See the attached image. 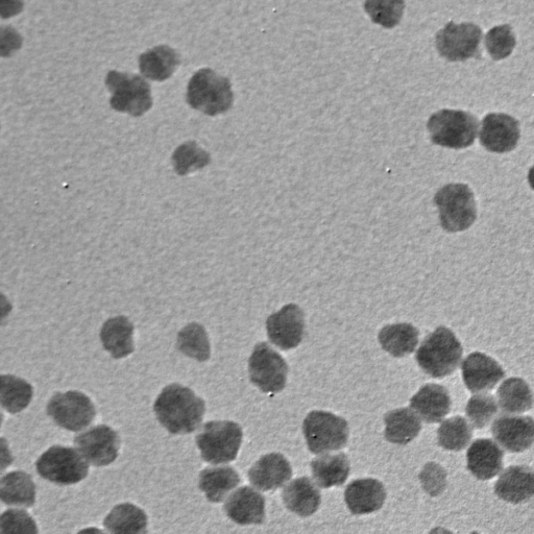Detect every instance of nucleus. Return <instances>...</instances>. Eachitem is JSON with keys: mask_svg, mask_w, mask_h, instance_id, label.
Returning a JSON list of instances; mask_svg holds the SVG:
<instances>
[{"mask_svg": "<svg viewBox=\"0 0 534 534\" xmlns=\"http://www.w3.org/2000/svg\"><path fill=\"white\" fill-rule=\"evenodd\" d=\"M13 461L14 457L7 440L0 438V472L9 468L13 464Z\"/></svg>", "mask_w": 534, "mask_h": 534, "instance_id": "obj_44", "label": "nucleus"}, {"mask_svg": "<svg viewBox=\"0 0 534 534\" xmlns=\"http://www.w3.org/2000/svg\"><path fill=\"white\" fill-rule=\"evenodd\" d=\"M241 479L231 467L205 469L200 475V489L212 503L222 502L237 487Z\"/></svg>", "mask_w": 534, "mask_h": 534, "instance_id": "obj_32", "label": "nucleus"}, {"mask_svg": "<svg viewBox=\"0 0 534 534\" xmlns=\"http://www.w3.org/2000/svg\"><path fill=\"white\" fill-rule=\"evenodd\" d=\"M33 399V387L26 380L0 375V405L15 415L26 409Z\"/></svg>", "mask_w": 534, "mask_h": 534, "instance_id": "obj_34", "label": "nucleus"}, {"mask_svg": "<svg viewBox=\"0 0 534 534\" xmlns=\"http://www.w3.org/2000/svg\"><path fill=\"white\" fill-rule=\"evenodd\" d=\"M106 85L112 93L111 107L118 112L140 117L153 106L151 86L139 76L110 71Z\"/></svg>", "mask_w": 534, "mask_h": 534, "instance_id": "obj_8", "label": "nucleus"}, {"mask_svg": "<svg viewBox=\"0 0 534 534\" xmlns=\"http://www.w3.org/2000/svg\"><path fill=\"white\" fill-rule=\"evenodd\" d=\"M463 352L456 335L447 327H439L424 339L416 360L430 377L444 378L457 370Z\"/></svg>", "mask_w": 534, "mask_h": 534, "instance_id": "obj_2", "label": "nucleus"}, {"mask_svg": "<svg viewBox=\"0 0 534 534\" xmlns=\"http://www.w3.org/2000/svg\"><path fill=\"white\" fill-rule=\"evenodd\" d=\"M434 204L439 208L441 226L447 232L466 231L476 221L474 193L466 184L444 186L435 194Z\"/></svg>", "mask_w": 534, "mask_h": 534, "instance_id": "obj_5", "label": "nucleus"}, {"mask_svg": "<svg viewBox=\"0 0 534 534\" xmlns=\"http://www.w3.org/2000/svg\"><path fill=\"white\" fill-rule=\"evenodd\" d=\"M473 438V430L463 417H453L442 423L438 430L439 445L449 451H461L468 447Z\"/></svg>", "mask_w": 534, "mask_h": 534, "instance_id": "obj_35", "label": "nucleus"}, {"mask_svg": "<svg viewBox=\"0 0 534 534\" xmlns=\"http://www.w3.org/2000/svg\"><path fill=\"white\" fill-rule=\"evenodd\" d=\"M451 397L447 390L439 384H426L410 400L411 409L428 424L440 423L451 410Z\"/></svg>", "mask_w": 534, "mask_h": 534, "instance_id": "obj_19", "label": "nucleus"}, {"mask_svg": "<svg viewBox=\"0 0 534 534\" xmlns=\"http://www.w3.org/2000/svg\"><path fill=\"white\" fill-rule=\"evenodd\" d=\"M385 439L395 445H407L418 438L422 430L420 418L414 410L399 408L387 412L384 417Z\"/></svg>", "mask_w": 534, "mask_h": 534, "instance_id": "obj_26", "label": "nucleus"}, {"mask_svg": "<svg viewBox=\"0 0 534 534\" xmlns=\"http://www.w3.org/2000/svg\"><path fill=\"white\" fill-rule=\"evenodd\" d=\"M186 100L193 109L216 116L231 109L234 95L229 79L212 69L203 68L191 78Z\"/></svg>", "mask_w": 534, "mask_h": 534, "instance_id": "obj_3", "label": "nucleus"}, {"mask_svg": "<svg viewBox=\"0 0 534 534\" xmlns=\"http://www.w3.org/2000/svg\"><path fill=\"white\" fill-rule=\"evenodd\" d=\"M78 534H106V533L102 531L101 529L87 528V529L80 531Z\"/></svg>", "mask_w": 534, "mask_h": 534, "instance_id": "obj_46", "label": "nucleus"}, {"mask_svg": "<svg viewBox=\"0 0 534 534\" xmlns=\"http://www.w3.org/2000/svg\"><path fill=\"white\" fill-rule=\"evenodd\" d=\"M266 329L275 346L284 351L295 349L301 344L305 332L304 312L296 304L286 305L271 315Z\"/></svg>", "mask_w": 534, "mask_h": 534, "instance_id": "obj_14", "label": "nucleus"}, {"mask_svg": "<svg viewBox=\"0 0 534 534\" xmlns=\"http://www.w3.org/2000/svg\"><path fill=\"white\" fill-rule=\"evenodd\" d=\"M498 404L506 414H522L532 407V392L522 378L505 380L497 392Z\"/></svg>", "mask_w": 534, "mask_h": 534, "instance_id": "obj_33", "label": "nucleus"}, {"mask_svg": "<svg viewBox=\"0 0 534 534\" xmlns=\"http://www.w3.org/2000/svg\"><path fill=\"white\" fill-rule=\"evenodd\" d=\"M242 443L241 427L231 421L205 424L197 436V445L206 463L220 465L235 460Z\"/></svg>", "mask_w": 534, "mask_h": 534, "instance_id": "obj_7", "label": "nucleus"}, {"mask_svg": "<svg viewBox=\"0 0 534 534\" xmlns=\"http://www.w3.org/2000/svg\"><path fill=\"white\" fill-rule=\"evenodd\" d=\"M104 525L111 534H148L147 515L130 503L115 506Z\"/></svg>", "mask_w": 534, "mask_h": 534, "instance_id": "obj_30", "label": "nucleus"}, {"mask_svg": "<svg viewBox=\"0 0 534 534\" xmlns=\"http://www.w3.org/2000/svg\"><path fill=\"white\" fill-rule=\"evenodd\" d=\"M497 412L496 399L487 394L472 397L466 406V415L476 429L487 427L496 417Z\"/></svg>", "mask_w": 534, "mask_h": 534, "instance_id": "obj_39", "label": "nucleus"}, {"mask_svg": "<svg viewBox=\"0 0 534 534\" xmlns=\"http://www.w3.org/2000/svg\"><path fill=\"white\" fill-rule=\"evenodd\" d=\"M470 534H480V533H478V532H472V533H470Z\"/></svg>", "mask_w": 534, "mask_h": 534, "instance_id": "obj_49", "label": "nucleus"}, {"mask_svg": "<svg viewBox=\"0 0 534 534\" xmlns=\"http://www.w3.org/2000/svg\"><path fill=\"white\" fill-rule=\"evenodd\" d=\"M134 326L126 317L107 321L101 331L104 348L115 359L125 358L134 352Z\"/></svg>", "mask_w": 534, "mask_h": 534, "instance_id": "obj_28", "label": "nucleus"}, {"mask_svg": "<svg viewBox=\"0 0 534 534\" xmlns=\"http://www.w3.org/2000/svg\"><path fill=\"white\" fill-rule=\"evenodd\" d=\"M521 131L518 120L502 113H492L482 120L480 142L492 153H508L516 149Z\"/></svg>", "mask_w": 534, "mask_h": 534, "instance_id": "obj_15", "label": "nucleus"}, {"mask_svg": "<svg viewBox=\"0 0 534 534\" xmlns=\"http://www.w3.org/2000/svg\"><path fill=\"white\" fill-rule=\"evenodd\" d=\"M178 348L186 356L204 362L210 357L207 333L199 324H190L178 335Z\"/></svg>", "mask_w": 534, "mask_h": 534, "instance_id": "obj_36", "label": "nucleus"}, {"mask_svg": "<svg viewBox=\"0 0 534 534\" xmlns=\"http://www.w3.org/2000/svg\"><path fill=\"white\" fill-rule=\"evenodd\" d=\"M210 162V155L194 141L183 143L173 155V164L179 176H186L192 172L200 171Z\"/></svg>", "mask_w": 534, "mask_h": 534, "instance_id": "obj_37", "label": "nucleus"}, {"mask_svg": "<svg viewBox=\"0 0 534 534\" xmlns=\"http://www.w3.org/2000/svg\"><path fill=\"white\" fill-rule=\"evenodd\" d=\"M154 410L160 424L172 434H188L201 425L206 404L190 388L168 385L155 402Z\"/></svg>", "mask_w": 534, "mask_h": 534, "instance_id": "obj_1", "label": "nucleus"}, {"mask_svg": "<svg viewBox=\"0 0 534 534\" xmlns=\"http://www.w3.org/2000/svg\"><path fill=\"white\" fill-rule=\"evenodd\" d=\"M3 420H4L3 414L2 412H0V427H2Z\"/></svg>", "mask_w": 534, "mask_h": 534, "instance_id": "obj_48", "label": "nucleus"}, {"mask_svg": "<svg viewBox=\"0 0 534 534\" xmlns=\"http://www.w3.org/2000/svg\"><path fill=\"white\" fill-rule=\"evenodd\" d=\"M293 476L289 461L280 453L261 457L249 472L251 483L260 491H274Z\"/></svg>", "mask_w": 534, "mask_h": 534, "instance_id": "obj_20", "label": "nucleus"}, {"mask_svg": "<svg viewBox=\"0 0 534 534\" xmlns=\"http://www.w3.org/2000/svg\"><path fill=\"white\" fill-rule=\"evenodd\" d=\"M503 458V450L495 442L477 440L467 452L468 470L479 480H490L502 471Z\"/></svg>", "mask_w": 534, "mask_h": 534, "instance_id": "obj_23", "label": "nucleus"}, {"mask_svg": "<svg viewBox=\"0 0 534 534\" xmlns=\"http://www.w3.org/2000/svg\"><path fill=\"white\" fill-rule=\"evenodd\" d=\"M478 119L465 111L441 110L428 120L431 141L441 147L459 150L471 147L478 134Z\"/></svg>", "mask_w": 534, "mask_h": 534, "instance_id": "obj_4", "label": "nucleus"}, {"mask_svg": "<svg viewBox=\"0 0 534 534\" xmlns=\"http://www.w3.org/2000/svg\"><path fill=\"white\" fill-rule=\"evenodd\" d=\"M496 495L505 502L520 504L529 501L534 494V473L525 466L507 468L495 485Z\"/></svg>", "mask_w": 534, "mask_h": 534, "instance_id": "obj_22", "label": "nucleus"}, {"mask_svg": "<svg viewBox=\"0 0 534 534\" xmlns=\"http://www.w3.org/2000/svg\"><path fill=\"white\" fill-rule=\"evenodd\" d=\"M307 447L313 454H323L345 448L349 441L348 422L332 412L311 411L303 424Z\"/></svg>", "mask_w": 534, "mask_h": 534, "instance_id": "obj_6", "label": "nucleus"}, {"mask_svg": "<svg viewBox=\"0 0 534 534\" xmlns=\"http://www.w3.org/2000/svg\"><path fill=\"white\" fill-rule=\"evenodd\" d=\"M0 534H39L34 519L21 509H9L0 516Z\"/></svg>", "mask_w": 534, "mask_h": 534, "instance_id": "obj_41", "label": "nucleus"}, {"mask_svg": "<svg viewBox=\"0 0 534 534\" xmlns=\"http://www.w3.org/2000/svg\"><path fill=\"white\" fill-rule=\"evenodd\" d=\"M75 445L88 463L95 467H105L117 458L120 439L112 428L101 425L78 435Z\"/></svg>", "mask_w": 534, "mask_h": 534, "instance_id": "obj_13", "label": "nucleus"}, {"mask_svg": "<svg viewBox=\"0 0 534 534\" xmlns=\"http://www.w3.org/2000/svg\"><path fill=\"white\" fill-rule=\"evenodd\" d=\"M311 471L320 488L341 487L349 477L350 461L345 453L327 454L312 461Z\"/></svg>", "mask_w": 534, "mask_h": 534, "instance_id": "obj_27", "label": "nucleus"}, {"mask_svg": "<svg viewBox=\"0 0 534 534\" xmlns=\"http://www.w3.org/2000/svg\"><path fill=\"white\" fill-rule=\"evenodd\" d=\"M386 499L382 482L373 478L357 479L345 491V501L349 511L356 516L378 512Z\"/></svg>", "mask_w": 534, "mask_h": 534, "instance_id": "obj_18", "label": "nucleus"}, {"mask_svg": "<svg viewBox=\"0 0 534 534\" xmlns=\"http://www.w3.org/2000/svg\"><path fill=\"white\" fill-rule=\"evenodd\" d=\"M497 443L512 453L528 450L534 439V422L531 417L501 416L492 426Z\"/></svg>", "mask_w": 534, "mask_h": 534, "instance_id": "obj_16", "label": "nucleus"}, {"mask_svg": "<svg viewBox=\"0 0 534 534\" xmlns=\"http://www.w3.org/2000/svg\"><path fill=\"white\" fill-rule=\"evenodd\" d=\"M364 10L369 14L373 22L380 24L386 29H393L398 26L402 19L405 3L386 2V0H374L364 4Z\"/></svg>", "mask_w": 534, "mask_h": 534, "instance_id": "obj_38", "label": "nucleus"}, {"mask_svg": "<svg viewBox=\"0 0 534 534\" xmlns=\"http://www.w3.org/2000/svg\"><path fill=\"white\" fill-rule=\"evenodd\" d=\"M429 534H454L452 531L443 528V527H436L432 529Z\"/></svg>", "mask_w": 534, "mask_h": 534, "instance_id": "obj_47", "label": "nucleus"}, {"mask_svg": "<svg viewBox=\"0 0 534 534\" xmlns=\"http://www.w3.org/2000/svg\"><path fill=\"white\" fill-rule=\"evenodd\" d=\"M180 63V55L174 48L167 45L152 48L139 58L141 74L156 82H163L171 78Z\"/></svg>", "mask_w": 534, "mask_h": 534, "instance_id": "obj_25", "label": "nucleus"}, {"mask_svg": "<svg viewBox=\"0 0 534 534\" xmlns=\"http://www.w3.org/2000/svg\"><path fill=\"white\" fill-rule=\"evenodd\" d=\"M227 516L236 524H262L265 518V499L250 487L238 489L226 504Z\"/></svg>", "mask_w": 534, "mask_h": 534, "instance_id": "obj_21", "label": "nucleus"}, {"mask_svg": "<svg viewBox=\"0 0 534 534\" xmlns=\"http://www.w3.org/2000/svg\"><path fill=\"white\" fill-rule=\"evenodd\" d=\"M12 311V305L7 297L0 293V325H3Z\"/></svg>", "mask_w": 534, "mask_h": 534, "instance_id": "obj_45", "label": "nucleus"}, {"mask_svg": "<svg viewBox=\"0 0 534 534\" xmlns=\"http://www.w3.org/2000/svg\"><path fill=\"white\" fill-rule=\"evenodd\" d=\"M22 38L10 27L0 28V57H10L19 50Z\"/></svg>", "mask_w": 534, "mask_h": 534, "instance_id": "obj_43", "label": "nucleus"}, {"mask_svg": "<svg viewBox=\"0 0 534 534\" xmlns=\"http://www.w3.org/2000/svg\"><path fill=\"white\" fill-rule=\"evenodd\" d=\"M251 381L267 394L284 390L288 375L286 361L266 343L257 345L249 361Z\"/></svg>", "mask_w": 534, "mask_h": 534, "instance_id": "obj_10", "label": "nucleus"}, {"mask_svg": "<svg viewBox=\"0 0 534 534\" xmlns=\"http://www.w3.org/2000/svg\"><path fill=\"white\" fill-rule=\"evenodd\" d=\"M464 382L472 393H482L493 388L505 377L500 364L492 357L480 352L470 354L463 366Z\"/></svg>", "mask_w": 534, "mask_h": 534, "instance_id": "obj_17", "label": "nucleus"}, {"mask_svg": "<svg viewBox=\"0 0 534 534\" xmlns=\"http://www.w3.org/2000/svg\"><path fill=\"white\" fill-rule=\"evenodd\" d=\"M485 46L491 57L503 60L511 56L516 46V36L511 26L503 24L492 29L485 37Z\"/></svg>", "mask_w": 534, "mask_h": 534, "instance_id": "obj_40", "label": "nucleus"}, {"mask_svg": "<svg viewBox=\"0 0 534 534\" xmlns=\"http://www.w3.org/2000/svg\"><path fill=\"white\" fill-rule=\"evenodd\" d=\"M47 414L54 422L69 431L87 428L96 416L92 401L80 392L55 395L47 405Z\"/></svg>", "mask_w": 534, "mask_h": 534, "instance_id": "obj_12", "label": "nucleus"}, {"mask_svg": "<svg viewBox=\"0 0 534 534\" xmlns=\"http://www.w3.org/2000/svg\"><path fill=\"white\" fill-rule=\"evenodd\" d=\"M419 330L411 324L387 325L381 329L378 339L384 351L397 358L414 353L419 344Z\"/></svg>", "mask_w": 534, "mask_h": 534, "instance_id": "obj_29", "label": "nucleus"}, {"mask_svg": "<svg viewBox=\"0 0 534 534\" xmlns=\"http://www.w3.org/2000/svg\"><path fill=\"white\" fill-rule=\"evenodd\" d=\"M0 501L7 505L33 506L36 501V485L31 475L19 471L0 479Z\"/></svg>", "mask_w": 534, "mask_h": 534, "instance_id": "obj_31", "label": "nucleus"}, {"mask_svg": "<svg viewBox=\"0 0 534 534\" xmlns=\"http://www.w3.org/2000/svg\"><path fill=\"white\" fill-rule=\"evenodd\" d=\"M481 39L482 31L476 24L449 22L436 35L435 42L443 58L451 62H463L477 56Z\"/></svg>", "mask_w": 534, "mask_h": 534, "instance_id": "obj_11", "label": "nucleus"}, {"mask_svg": "<svg viewBox=\"0 0 534 534\" xmlns=\"http://www.w3.org/2000/svg\"><path fill=\"white\" fill-rule=\"evenodd\" d=\"M424 491L432 497L441 495L447 487V472L435 463L427 464L419 475Z\"/></svg>", "mask_w": 534, "mask_h": 534, "instance_id": "obj_42", "label": "nucleus"}, {"mask_svg": "<svg viewBox=\"0 0 534 534\" xmlns=\"http://www.w3.org/2000/svg\"><path fill=\"white\" fill-rule=\"evenodd\" d=\"M37 471L44 479L60 484H76L84 480L89 467L75 449L55 446L48 449L37 461Z\"/></svg>", "mask_w": 534, "mask_h": 534, "instance_id": "obj_9", "label": "nucleus"}, {"mask_svg": "<svg viewBox=\"0 0 534 534\" xmlns=\"http://www.w3.org/2000/svg\"><path fill=\"white\" fill-rule=\"evenodd\" d=\"M282 497L287 509L303 518L317 513L322 502L317 485L307 477L290 482L284 489Z\"/></svg>", "mask_w": 534, "mask_h": 534, "instance_id": "obj_24", "label": "nucleus"}]
</instances>
